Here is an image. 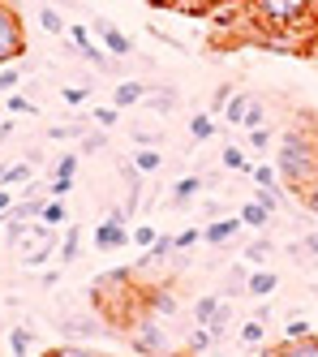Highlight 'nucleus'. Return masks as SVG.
Wrapping results in <instances>:
<instances>
[{
  "label": "nucleus",
  "instance_id": "obj_1",
  "mask_svg": "<svg viewBox=\"0 0 318 357\" xmlns=\"http://www.w3.org/2000/svg\"><path fill=\"white\" fill-rule=\"evenodd\" d=\"M91 301L103 319V327H134L142 314V289H138V271L134 267H112L91 284Z\"/></svg>",
  "mask_w": 318,
  "mask_h": 357
},
{
  "label": "nucleus",
  "instance_id": "obj_2",
  "mask_svg": "<svg viewBox=\"0 0 318 357\" xmlns=\"http://www.w3.org/2000/svg\"><path fill=\"white\" fill-rule=\"evenodd\" d=\"M275 172H280V185H288L293 194H305L318 176V138L301 125L284 130L275 138Z\"/></svg>",
  "mask_w": 318,
  "mask_h": 357
},
{
  "label": "nucleus",
  "instance_id": "obj_3",
  "mask_svg": "<svg viewBox=\"0 0 318 357\" xmlns=\"http://www.w3.org/2000/svg\"><path fill=\"white\" fill-rule=\"evenodd\" d=\"M245 13L262 35H297L305 22H314L318 0H245Z\"/></svg>",
  "mask_w": 318,
  "mask_h": 357
},
{
  "label": "nucleus",
  "instance_id": "obj_4",
  "mask_svg": "<svg viewBox=\"0 0 318 357\" xmlns=\"http://www.w3.org/2000/svg\"><path fill=\"white\" fill-rule=\"evenodd\" d=\"M129 344H134L138 357H172V353H176V344H172V336H168L164 319H155V314H146V310L134 319V327H129Z\"/></svg>",
  "mask_w": 318,
  "mask_h": 357
},
{
  "label": "nucleus",
  "instance_id": "obj_5",
  "mask_svg": "<svg viewBox=\"0 0 318 357\" xmlns=\"http://www.w3.org/2000/svg\"><path fill=\"white\" fill-rule=\"evenodd\" d=\"M22 56H26V22L9 0H0V65H13Z\"/></svg>",
  "mask_w": 318,
  "mask_h": 357
},
{
  "label": "nucleus",
  "instance_id": "obj_6",
  "mask_svg": "<svg viewBox=\"0 0 318 357\" xmlns=\"http://www.w3.org/2000/svg\"><path fill=\"white\" fill-rule=\"evenodd\" d=\"M91 35H99V43L103 47H108V52L121 61V56H134V39H129L121 26H116V22H108V17H95L91 22Z\"/></svg>",
  "mask_w": 318,
  "mask_h": 357
},
{
  "label": "nucleus",
  "instance_id": "obj_7",
  "mask_svg": "<svg viewBox=\"0 0 318 357\" xmlns=\"http://www.w3.org/2000/svg\"><path fill=\"white\" fill-rule=\"evenodd\" d=\"M56 331H61L65 340H95L99 331H103V319L99 314H61Z\"/></svg>",
  "mask_w": 318,
  "mask_h": 357
},
{
  "label": "nucleus",
  "instance_id": "obj_8",
  "mask_svg": "<svg viewBox=\"0 0 318 357\" xmlns=\"http://www.w3.org/2000/svg\"><path fill=\"white\" fill-rule=\"evenodd\" d=\"M91 245H95L99 254H112V250L129 245V224H121V220H103V224H95Z\"/></svg>",
  "mask_w": 318,
  "mask_h": 357
},
{
  "label": "nucleus",
  "instance_id": "obj_9",
  "mask_svg": "<svg viewBox=\"0 0 318 357\" xmlns=\"http://www.w3.org/2000/svg\"><path fill=\"white\" fill-rule=\"evenodd\" d=\"M241 228H245V224H241V215H224V220H211V224L202 228V241H206V245H228L236 233H241Z\"/></svg>",
  "mask_w": 318,
  "mask_h": 357
},
{
  "label": "nucleus",
  "instance_id": "obj_10",
  "mask_svg": "<svg viewBox=\"0 0 318 357\" xmlns=\"http://www.w3.org/2000/svg\"><path fill=\"white\" fill-rule=\"evenodd\" d=\"M262 357H318V336L310 331V336H301V340H280V344H271Z\"/></svg>",
  "mask_w": 318,
  "mask_h": 357
},
{
  "label": "nucleus",
  "instance_id": "obj_11",
  "mask_svg": "<svg viewBox=\"0 0 318 357\" xmlns=\"http://www.w3.org/2000/svg\"><path fill=\"white\" fill-rule=\"evenodd\" d=\"M275 289H280V275H275L271 267H254L250 280H245V293H250V297H271Z\"/></svg>",
  "mask_w": 318,
  "mask_h": 357
},
{
  "label": "nucleus",
  "instance_id": "obj_12",
  "mask_svg": "<svg viewBox=\"0 0 318 357\" xmlns=\"http://www.w3.org/2000/svg\"><path fill=\"white\" fill-rule=\"evenodd\" d=\"M202 190H206L202 176H181V181L172 185V194H168V202H172L176 211H185V207H190V198H194V194H202Z\"/></svg>",
  "mask_w": 318,
  "mask_h": 357
},
{
  "label": "nucleus",
  "instance_id": "obj_13",
  "mask_svg": "<svg viewBox=\"0 0 318 357\" xmlns=\"http://www.w3.org/2000/svg\"><path fill=\"white\" fill-rule=\"evenodd\" d=\"M9 353H13V357H35V327L13 323V327H9Z\"/></svg>",
  "mask_w": 318,
  "mask_h": 357
},
{
  "label": "nucleus",
  "instance_id": "obj_14",
  "mask_svg": "<svg viewBox=\"0 0 318 357\" xmlns=\"http://www.w3.org/2000/svg\"><path fill=\"white\" fill-rule=\"evenodd\" d=\"M77 254H82V224H65V241H61V250H56L61 267L77 263Z\"/></svg>",
  "mask_w": 318,
  "mask_h": 357
},
{
  "label": "nucleus",
  "instance_id": "obj_15",
  "mask_svg": "<svg viewBox=\"0 0 318 357\" xmlns=\"http://www.w3.org/2000/svg\"><path fill=\"white\" fill-rule=\"evenodd\" d=\"M142 104L155 112V116H172V108H176V91L168 86H146V99H142Z\"/></svg>",
  "mask_w": 318,
  "mask_h": 357
},
{
  "label": "nucleus",
  "instance_id": "obj_16",
  "mask_svg": "<svg viewBox=\"0 0 318 357\" xmlns=\"http://www.w3.org/2000/svg\"><path fill=\"white\" fill-rule=\"evenodd\" d=\"M142 99H146V86H142V82H121V86L112 91V104H116L121 112H129V108H138Z\"/></svg>",
  "mask_w": 318,
  "mask_h": 357
},
{
  "label": "nucleus",
  "instance_id": "obj_17",
  "mask_svg": "<svg viewBox=\"0 0 318 357\" xmlns=\"http://www.w3.org/2000/svg\"><path fill=\"white\" fill-rule=\"evenodd\" d=\"M35 181V164L31 160H17V164H5V172H0V185H31Z\"/></svg>",
  "mask_w": 318,
  "mask_h": 357
},
{
  "label": "nucleus",
  "instance_id": "obj_18",
  "mask_svg": "<svg viewBox=\"0 0 318 357\" xmlns=\"http://www.w3.org/2000/svg\"><path fill=\"white\" fill-rule=\"evenodd\" d=\"M220 164L228 168V172H250L254 164H250V151L241 146V142H228L224 151H220Z\"/></svg>",
  "mask_w": 318,
  "mask_h": 357
},
{
  "label": "nucleus",
  "instance_id": "obj_19",
  "mask_svg": "<svg viewBox=\"0 0 318 357\" xmlns=\"http://www.w3.org/2000/svg\"><path fill=\"white\" fill-rule=\"evenodd\" d=\"M43 357H108V353H99V349H91V344H77V340H65V344L43 349Z\"/></svg>",
  "mask_w": 318,
  "mask_h": 357
},
{
  "label": "nucleus",
  "instance_id": "obj_20",
  "mask_svg": "<svg viewBox=\"0 0 318 357\" xmlns=\"http://www.w3.org/2000/svg\"><path fill=\"white\" fill-rule=\"evenodd\" d=\"M134 168L138 172H159L164 168V151L159 146H134Z\"/></svg>",
  "mask_w": 318,
  "mask_h": 357
},
{
  "label": "nucleus",
  "instance_id": "obj_21",
  "mask_svg": "<svg viewBox=\"0 0 318 357\" xmlns=\"http://www.w3.org/2000/svg\"><path fill=\"white\" fill-rule=\"evenodd\" d=\"M220 301H224L220 293H202V297L194 301V323H198V327H206L211 319H215V310H220Z\"/></svg>",
  "mask_w": 318,
  "mask_h": 357
},
{
  "label": "nucleus",
  "instance_id": "obj_22",
  "mask_svg": "<svg viewBox=\"0 0 318 357\" xmlns=\"http://www.w3.org/2000/svg\"><path fill=\"white\" fill-rule=\"evenodd\" d=\"M91 125H95V121H65V125H52L47 138H52V142H69V138H82Z\"/></svg>",
  "mask_w": 318,
  "mask_h": 357
},
{
  "label": "nucleus",
  "instance_id": "obj_23",
  "mask_svg": "<svg viewBox=\"0 0 318 357\" xmlns=\"http://www.w3.org/2000/svg\"><path fill=\"white\" fill-rule=\"evenodd\" d=\"M236 215H241V224H245V228H267V224H271V211H267V207H258L254 198H250V202H241V211H236Z\"/></svg>",
  "mask_w": 318,
  "mask_h": 357
},
{
  "label": "nucleus",
  "instance_id": "obj_24",
  "mask_svg": "<svg viewBox=\"0 0 318 357\" xmlns=\"http://www.w3.org/2000/svg\"><path fill=\"white\" fill-rule=\"evenodd\" d=\"M271 250H275V245H271L267 237H258V241H250V245H245L241 259H245L250 267H267V263H271Z\"/></svg>",
  "mask_w": 318,
  "mask_h": 357
},
{
  "label": "nucleus",
  "instance_id": "obj_25",
  "mask_svg": "<svg viewBox=\"0 0 318 357\" xmlns=\"http://www.w3.org/2000/svg\"><path fill=\"white\" fill-rule=\"evenodd\" d=\"M77 160H82V151H65V155H56V164H52V176L77 181ZM52 176H47V181H52Z\"/></svg>",
  "mask_w": 318,
  "mask_h": 357
},
{
  "label": "nucleus",
  "instance_id": "obj_26",
  "mask_svg": "<svg viewBox=\"0 0 318 357\" xmlns=\"http://www.w3.org/2000/svg\"><path fill=\"white\" fill-rule=\"evenodd\" d=\"M43 224H52V228H61V224H69V207H65V198H47L43 202V215H39Z\"/></svg>",
  "mask_w": 318,
  "mask_h": 357
},
{
  "label": "nucleus",
  "instance_id": "obj_27",
  "mask_svg": "<svg viewBox=\"0 0 318 357\" xmlns=\"http://www.w3.org/2000/svg\"><path fill=\"white\" fill-rule=\"evenodd\" d=\"M103 146H108V130H99V125H91V130L82 134V142H77V151H82V155H99Z\"/></svg>",
  "mask_w": 318,
  "mask_h": 357
},
{
  "label": "nucleus",
  "instance_id": "obj_28",
  "mask_svg": "<svg viewBox=\"0 0 318 357\" xmlns=\"http://www.w3.org/2000/svg\"><path fill=\"white\" fill-rule=\"evenodd\" d=\"M211 344H215V331H211V327H198V323H194V331H190V340H185V349H190L194 357H202Z\"/></svg>",
  "mask_w": 318,
  "mask_h": 357
},
{
  "label": "nucleus",
  "instance_id": "obj_29",
  "mask_svg": "<svg viewBox=\"0 0 318 357\" xmlns=\"http://www.w3.org/2000/svg\"><path fill=\"white\" fill-rule=\"evenodd\" d=\"M155 241H159V228L155 224H146V220L134 224V233H129V245H134V250H151Z\"/></svg>",
  "mask_w": 318,
  "mask_h": 357
},
{
  "label": "nucleus",
  "instance_id": "obj_30",
  "mask_svg": "<svg viewBox=\"0 0 318 357\" xmlns=\"http://www.w3.org/2000/svg\"><path fill=\"white\" fill-rule=\"evenodd\" d=\"M190 138H194V142L215 138V121H211L206 112H194V116H190Z\"/></svg>",
  "mask_w": 318,
  "mask_h": 357
},
{
  "label": "nucleus",
  "instance_id": "obj_31",
  "mask_svg": "<svg viewBox=\"0 0 318 357\" xmlns=\"http://www.w3.org/2000/svg\"><path fill=\"white\" fill-rule=\"evenodd\" d=\"M236 336H241V344H250V349H254V344H262V340H267V323H258V319H245Z\"/></svg>",
  "mask_w": 318,
  "mask_h": 357
},
{
  "label": "nucleus",
  "instance_id": "obj_32",
  "mask_svg": "<svg viewBox=\"0 0 318 357\" xmlns=\"http://www.w3.org/2000/svg\"><path fill=\"white\" fill-rule=\"evenodd\" d=\"M39 26H43L47 35H65V31H69V26H65V17L52 9V5H39Z\"/></svg>",
  "mask_w": 318,
  "mask_h": 357
},
{
  "label": "nucleus",
  "instance_id": "obj_33",
  "mask_svg": "<svg viewBox=\"0 0 318 357\" xmlns=\"http://www.w3.org/2000/svg\"><path fill=\"white\" fill-rule=\"evenodd\" d=\"M271 130H267V125H258V130H245V151H258V155H262V151H267L271 146Z\"/></svg>",
  "mask_w": 318,
  "mask_h": 357
},
{
  "label": "nucleus",
  "instance_id": "obj_34",
  "mask_svg": "<svg viewBox=\"0 0 318 357\" xmlns=\"http://www.w3.org/2000/svg\"><path fill=\"white\" fill-rule=\"evenodd\" d=\"M245 108H250V99H245V95H232L228 104H224V121H228V125H241V121H245Z\"/></svg>",
  "mask_w": 318,
  "mask_h": 357
},
{
  "label": "nucleus",
  "instance_id": "obj_35",
  "mask_svg": "<svg viewBox=\"0 0 318 357\" xmlns=\"http://www.w3.org/2000/svg\"><path fill=\"white\" fill-rule=\"evenodd\" d=\"M250 176H254V185H258V190H271V185H280V172H275L271 164H254V168H250Z\"/></svg>",
  "mask_w": 318,
  "mask_h": 357
},
{
  "label": "nucleus",
  "instance_id": "obj_36",
  "mask_svg": "<svg viewBox=\"0 0 318 357\" xmlns=\"http://www.w3.org/2000/svg\"><path fill=\"white\" fill-rule=\"evenodd\" d=\"M228 323H232V305H228V301H220V310H215V319H211L206 327L215 331V340H224V336H228Z\"/></svg>",
  "mask_w": 318,
  "mask_h": 357
},
{
  "label": "nucleus",
  "instance_id": "obj_37",
  "mask_svg": "<svg viewBox=\"0 0 318 357\" xmlns=\"http://www.w3.org/2000/svg\"><path fill=\"white\" fill-rule=\"evenodd\" d=\"M91 121L99 125V130H112V125L121 121V108H116V104H103V108H95V112H91Z\"/></svg>",
  "mask_w": 318,
  "mask_h": 357
},
{
  "label": "nucleus",
  "instance_id": "obj_38",
  "mask_svg": "<svg viewBox=\"0 0 318 357\" xmlns=\"http://www.w3.org/2000/svg\"><path fill=\"white\" fill-rule=\"evenodd\" d=\"M61 99H65L69 108H77V104H86V99H91V86H86V82H73V86L61 91Z\"/></svg>",
  "mask_w": 318,
  "mask_h": 357
},
{
  "label": "nucleus",
  "instance_id": "obj_39",
  "mask_svg": "<svg viewBox=\"0 0 318 357\" xmlns=\"http://www.w3.org/2000/svg\"><path fill=\"white\" fill-rule=\"evenodd\" d=\"M5 108H9L13 116H26V112L35 116V112H39V104H31V95H9V99H5Z\"/></svg>",
  "mask_w": 318,
  "mask_h": 357
},
{
  "label": "nucleus",
  "instance_id": "obj_40",
  "mask_svg": "<svg viewBox=\"0 0 318 357\" xmlns=\"http://www.w3.org/2000/svg\"><path fill=\"white\" fill-rule=\"evenodd\" d=\"M245 130H258V125H267V104H258V99H250V108H245Z\"/></svg>",
  "mask_w": 318,
  "mask_h": 357
},
{
  "label": "nucleus",
  "instance_id": "obj_41",
  "mask_svg": "<svg viewBox=\"0 0 318 357\" xmlns=\"http://www.w3.org/2000/svg\"><path fill=\"white\" fill-rule=\"evenodd\" d=\"M280 198H284L280 185H271V190H258V185H254V202H258V207H267L271 215H275V207H280Z\"/></svg>",
  "mask_w": 318,
  "mask_h": 357
},
{
  "label": "nucleus",
  "instance_id": "obj_42",
  "mask_svg": "<svg viewBox=\"0 0 318 357\" xmlns=\"http://www.w3.org/2000/svg\"><path fill=\"white\" fill-rule=\"evenodd\" d=\"M198 241H202V228H185V233H176V250L181 254H190Z\"/></svg>",
  "mask_w": 318,
  "mask_h": 357
},
{
  "label": "nucleus",
  "instance_id": "obj_43",
  "mask_svg": "<svg viewBox=\"0 0 318 357\" xmlns=\"http://www.w3.org/2000/svg\"><path fill=\"white\" fill-rule=\"evenodd\" d=\"M232 95H236V86H232V82H220V86H215V95H211V108L224 112V104H228Z\"/></svg>",
  "mask_w": 318,
  "mask_h": 357
},
{
  "label": "nucleus",
  "instance_id": "obj_44",
  "mask_svg": "<svg viewBox=\"0 0 318 357\" xmlns=\"http://www.w3.org/2000/svg\"><path fill=\"white\" fill-rule=\"evenodd\" d=\"M284 336H288V340H301V336H310V323H305L301 314H293V319H288V327H284Z\"/></svg>",
  "mask_w": 318,
  "mask_h": 357
},
{
  "label": "nucleus",
  "instance_id": "obj_45",
  "mask_svg": "<svg viewBox=\"0 0 318 357\" xmlns=\"http://www.w3.org/2000/svg\"><path fill=\"white\" fill-rule=\"evenodd\" d=\"M17 82H22V69H0V95H13Z\"/></svg>",
  "mask_w": 318,
  "mask_h": 357
},
{
  "label": "nucleus",
  "instance_id": "obj_46",
  "mask_svg": "<svg viewBox=\"0 0 318 357\" xmlns=\"http://www.w3.org/2000/svg\"><path fill=\"white\" fill-rule=\"evenodd\" d=\"M297 198H301V202H305V211H310V215H314V220H318V181H314V185H310V190H305V194H297Z\"/></svg>",
  "mask_w": 318,
  "mask_h": 357
},
{
  "label": "nucleus",
  "instance_id": "obj_47",
  "mask_svg": "<svg viewBox=\"0 0 318 357\" xmlns=\"http://www.w3.org/2000/svg\"><path fill=\"white\" fill-rule=\"evenodd\" d=\"M164 142V134H155V130H138L134 134V146H159Z\"/></svg>",
  "mask_w": 318,
  "mask_h": 357
},
{
  "label": "nucleus",
  "instance_id": "obj_48",
  "mask_svg": "<svg viewBox=\"0 0 318 357\" xmlns=\"http://www.w3.org/2000/svg\"><path fill=\"white\" fill-rule=\"evenodd\" d=\"M13 202H17V198H13V190H9V185H0V220L13 211Z\"/></svg>",
  "mask_w": 318,
  "mask_h": 357
},
{
  "label": "nucleus",
  "instance_id": "obj_49",
  "mask_svg": "<svg viewBox=\"0 0 318 357\" xmlns=\"http://www.w3.org/2000/svg\"><path fill=\"white\" fill-rule=\"evenodd\" d=\"M301 254H305V259H318V233H305L301 237Z\"/></svg>",
  "mask_w": 318,
  "mask_h": 357
},
{
  "label": "nucleus",
  "instance_id": "obj_50",
  "mask_svg": "<svg viewBox=\"0 0 318 357\" xmlns=\"http://www.w3.org/2000/svg\"><path fill=\"white\" fill-rule=\"evenodd\" d=\"M202 207H206V224H211V220H224V202L211 198V202H202Z\"/></svg>",
  "mask_w": 318,
  "mask_h": 357
},
{
  "label": "nucleus",
  "instance_id": "obj_51",
  "mask_svg": "<svg viewBox=\"0 0 318 357\" xmlns=\"http://www.w3.org/2000/svg\"><path fill=\"white\" fill-rule=\"evenodd\" d=\"M61 284V271H43L39 275V289H56Z\"/></svg>",
  "mask_w": 318,
  "mask_h": 357
},
{
  "label": "nucleus",
  "instance_id": "obj_52",
  "mask_svg": "<svg viewBox=\"0 0 318 357\" xmlns=\"http://www.w3.org/2000/svg\"><path fill=\"white\" fill-rule=\"evenodd\" d=\"M0 121H5V112H0Z\"/></svg>",
  "mask_w": 318,
  "mask_h": 357
},
{
  "label": "nucleus",
  "instance_id": "obj_53",
  "mask_svg": "<svg viewBox=\"0 0 318 357\" xmlns=\"http://www.w3.org/2000/svg\"><path fill=\"white\" fill-rule=\"evenodd\" d=\"M0 172H5V164H0Z\"/></svg>",
  "mask_w": 318,
  "mask_h": 357
},
{
  "label": "nucleus",
  "instance_id": "obj_54",
  "mask_svg": "<svg viewBox=\"0 0 318 357\" xmlns=\"http://www.w3.org/2000/svg\"><path fill=\"white\" fill-rule=\"evenodd\" d=\"M35 357H43V353H35Z\"/></svg>",
  "mask_w": 318,
  "mask_h": 357
},
{
  "label": "nucleus",
  "instance_id": "obj_55",
  "mask_svg": "<svg viewBox=\"0 0 318 357\" xmlns=\"http://www.w3.org/2000/svg\"><path fill=\"white\" fill-rule=\"evenodd\" d=\"M314 181H318V176H314Z\"/></svg>",
  "mask_w": 318,
  "mask_h": 357
},
{
  "label": "nucleus",
  "instance_id": "obj_56",
  "mask_svg": "<svg viewBox=\"0 0 318 357\" xmlns=\"http://www.w3.org/2000/svg\"><path fill=\"white\" fill-rule=\"evenodd\" d=\"M151 5H155V0H151Z\"/></svg>",
  "mask_w": 318,
  "mask_h": 357
}]
</instances>
